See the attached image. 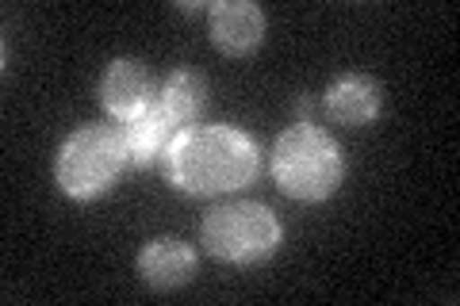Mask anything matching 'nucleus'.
Listing matches in <instances>:
<instances>
[{
    "mask_svg": "<svg viewBox=\"0 0 460 306\" xmlns=\"http://www.w3.org/2000/svg\"><path fill=\"white\" fill-rule=\"evenodd\" d=\"M261 153L234 127H189L165 153L169 180L189 196H223L253 184Z\"/></svg>",
    "mask_w": 460,
    "mask_h": 306,
    "instance_id": "obj_1",
    "label": "nucleus"
},
{
    "mask_svg": "<svg viewBox=\"0 0 460 306\" xmlns=\"http://www.w3.org/2000/svg\"><path fill=\"white\" fill-rule=\"evenodd\" d=\"M341 172L345 165H341L338 142L311 123L288 127L277 138V145H272V177H277V184L292 199L319 203L326 196H334L341 184Z\"/></svg>",
    "mask_w": 460,
    "mask_h": 306,
    "instance_id": "obj_2",
    "label": "nucleus"
},
{
    "mask_svg": "<svg viewBox=\"0 0 460 306\" xmlns=\"http://www.w3.org/2000/svg\"><path fill=\"white\" fill-rule=\"evenodd\" d=\"M131 162V145H127L123 127L93 123L74 130L62 150H58L54 177L69 199H96L119 180V172Z\"/></svg>",
    "mask_w": 460,
    "mask_h": 306,
    "instance_id": "obj_3",
    "label": "nucleus"
},
{
    "mask_svg": "<svg viewBox=\"0 0 460 306\" xmlns=\"http://www.w3.org/2000/svg\"><path fill=\"white\" fill-rule=\"evenodd\" d=\"M204 249L211 257L226 260V265L250 268L261 265L277 253L280 245V223L277 214L261 203H219L204 214Z\"/></svg>",
    "mask_w": 460,
    "mask_h": 306,
    "instance_id": "obj_4",
    "label": "nucleus"
},
{
    "mask_svg": "<svg viewBox=\"0 0 460 306\" xmlns=\"http://www.w3.org/2000/svg\"><path fill=\"white\" fill-rule=\"evenodd\" d=\"M154 100L157 96L150 89V73L142 69L135 57H115V62H108L104 77H100V104L108 108V115L131 123Z\"/></svg>",
    "mask_w": 460,
    "mask_h": 306,
    "instance_id": "obj_5",
    "label": "nucleus"
},
{
    "mask_svg": "<svg viewBox=\"0 0 460 306\" xmlns=\"http://www.w3.org/2000/svg\"><path fill=\"white\" fill-rule=\"evenodd\" d=\"M211 42L223 54H250L261 47L265 39V12L250 4V0H219L211 4Z\"/></svg>",
    "mask_w": 460,
    "mask_h": 306,
    "instance_id": "obj_6",
    "label": "nucleus"
},
{
    "mask_svg": "<svg viewBox=\"0 0 460 306\" xmlns=\"http://www.w3.org/2000/svg\"><path fill=\"white\" fill-rule=\"evenodd\" d=\"M323 108L334 123L341 127H365L380 115L384 108V89L372 77L361 73H349V77H338L323 96Z\"/></svg>",
    "mask_w": 460,
    "mask_h": 306,
    "instance_id": "obj_7",
    "label": "nucleus"
},
{
    "mask_svg": "<svg viewBox=\"0 0 460 306\" xmlns=\"http://www.w3.org/2000/svg\"><path fill=\"white\" fill-rule=\"evenodd\" d=\"M196 272V249L181 238H154L138 253V275L157 291L184 287Z\"/></svg>",
    "mask_w": 460,
    "mask_h": 306,
    "instance_id": "obj_8",
    "label": "nucleus"
},
{
    "mask_svg": "<svg viewBox=\"0 0 460 306\" xmlns=\"http://www.w3.org/2000/svg\"><path fill=\"white\" fill-rule=\"evenodd\" d=\"M157 108L169 115L177 130L196 127V119L208 108V77L196 69H177L165 81V89L157 92Z\"/></svg>",
    "mask_w": 460,
    "mask_h": 306,
    "instance_id": "obj_9",
    "label": "nucleus"
},
{
    "mask_svg": "<svg viewBox=\"0 0 460 306\" xmlns=\"http://www.w3.org/2000/svg\"><path fill=\"white\" fill-rule=\"evenodd\" d=\"M123 130H127V145H131V162L135 165H154L157 157L169 153L172 138L181 135V130L172 127L169 115L157 108V100L142 115H135L131 123H123Z\"/></svg>",
    "mask_w": 460,
    "mask_h": 306,
    "instance_id": "obj_10",
    "label": "nucleus"
}]
</instances>
